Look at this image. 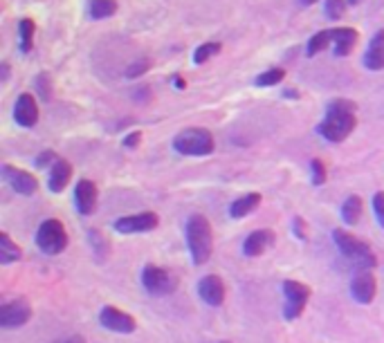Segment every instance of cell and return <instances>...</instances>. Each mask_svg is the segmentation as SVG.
<instances>
[{"label":"cell","mask_w":384,"mask_h":343,"mask_svg":"<svg viewBox=\"0 0 384 343\" xmlns=\"http://www.w3.org/2000/svg\"><path fill=\"white\" fill-rule=\"evenodd\" d=\"M358 123V114H355V103L349 99H333L326 106L324 119L317 123V135L324 137L331 144H342Z\"/></svg>","instance_id":"cell-1"},{"label":"cell","mask_w":384,"mask_h":343,"mask_svg":"<svg viewBox=\"0 0 384 343\" xmlns=\"http://www.w3.org/2000/svg\"><path fill=\"white\" fill-rule=\"evenodd\" d=\"M185 236H187V249L191 254V263L196 267L205 265L211 258V252H214V229H211V222L203 213L189 216V220L185 225Z\"/></svg>","instance_id":"cell-2"},{"label":"cell","mask_w":384,"mask_h":343,"mask_svg":"<svg viewBox=\"0 0 384 343\" xmlns=\"http://www.w3.org/2000/svg\"><path fill=\"white\" fill-rule=\"evenodd\" d=\"M333 243L344 258H347L351 265L358 267V272H364V270L371 272L373 267H378V256H376V252H373V247L355 234L347 231V229H335Z\"/></svg>","instance_id":"cell-3"},{"label":"cell","mask_w":384,"mask_h":343,"mask_svg":"<svg viewBox=\"0 0 384 343\" xmlns=\"http://www.w3.org/2000/svg\"><path fill=\"white\" fill-rule=\"evenodd\" d=\"M216 148L214 135L207 128H185L174 137V150L189 157H207Z\"/></svg>","instance_id":"cell-4"},{"label":"cell","mask_w":384,"mask_h":343,"mask_svg":"<svg viewBox=\"0 0 384 343\" xmlns=\"http://www.w3.org/2000/svg\"><path fill=\"white\" fill-rule=\"evenodd\" d=\"M36 247L45 256H59L68 247V231L59 218H47L36 229Z\"/></svg>","instance_id":"cell-5"},{"label":"cell","mask_w":384,"mask_h":343,"mask_svg":"<svg viewBox=\"0 0 384 343\" xmlns=\"http://www.w3.org/2000/svg\"><path fill=\"white\" fill-rule=\"evenodd\" d=\"M281 290H283V319L285 321L299 319L310 301V288L301 281L287 279L283 281Z\"/></svg>","instance_id":"cell-6"},{"label":"cell","mask_w":384,"mask_h":343,"mask_svg":"<svg viewBox=\"0 0 384 343\" xmlns=\"http://www.w3.org/2000/svg\"><path fill=\"white\" fill-rule=\"evenodd\" d=\"M142 285L153 297H169L178 290V279L165 267L149 263L142 270Z\"/></svg>","instance_id":"cell-7"},{"label":"cell","mask_w":384,"mask_h":343,"mask_svg":"<svg viewBox=\"0 0 384 343\" xmlns=\"http://www.w3.org/2000/svg\"><path fill=\"white\" fill-rule=\"evenodd\" d=\"M160 225L158 213L153 211H142V213H133V216H122L112 222V229L117 234H126V236H135V234H151L156 231Z\"/></svg>","instance_id":"cell-8"},{"label":"cell","mask_w":384,"mask_h":343,"mask_svg":"<svg viewBox=\"0 0 384 343\" xmlns=\"http://www.w3.org/2000/svg\"><path fill=\"white\" fill-rule=\"evenodd\" d=\"M32 319V305L27 299H12L0 305V328H21Z\"/></svg>","instance_id":"cell-9"},{"label":"cell","mask_w":384,"mask_h":343,"mask_svg":"<svg viewBox=\"0 0 384 343\" xmlns=\"http://www.w3.org/2000/svg\"><path fill=\"white\" fill-rule=\"evenodd\" d=\"M99 323H101V328L110 330V332H119V335H131V332L137 330V321L133 319L128 312H122L119 308H112V305L101 308Z\"/></svg>","instance_id":"cell-10"},{"label":"cell","mask_w":384,"mask_h":343,"mask_svg":"<svg viewBox=\"0 0 384 343\" xmlns=\"http://www.w3.org/2000/svg\"><path fill=\"white\" fill-rule=\"evenodd\" d=\"M0 173H3V179L12 186L18 195H25L30 197L38 191V179L30 173V170H23V168H16L12 164H3L0 168Z\"/></svg>","instance_id":"cell-11"},{"label":"cell","mask_w":384,"mask_h":343,"mask_svg":"<svg viewBox=\"0 0 384 343\" xmlns=\"http://www.w3.org/2000/svg\"><path fill=\"white\" fill-rule=\"evenodd\" d=\"M378 294V281L369 270L364 272H355L353 281H351V297L358 301L360 305H371L373 299Z\"/></svg>","instance_id":"cell-12"},{"label":"cell","mask_w":384,"mask_h":343,"mask_svg":"<svg viewBox=\"0 0 384 343\" xmlns=\"http://www.w3.org/2000/svg\"><path fill=\"white\" fill-rule=\"evenodd\" d=\"M198 297L209 308H220L225 303V283L216 274H207L198 281Z\"/></svg>","instance_id":"cell-13"},{"label":"cell","mask_w":384,"mask_h":343,"mask_svg":"<svg viewBox=\"0 0 384 343\" xmlns=\"http://www.w3.org/2000/svg\"><path fill=\"white\" fill-rule=\"evenodd\" d=\"M97 184L90 182V179H79L74 186V206L81 216H92L94 209H97Z\"/></svg>","instance_id":"cell-14"},{"label":"cell","mask_w":384,"mask_h":343,"mask_svg":"<svg viewBox=\"0 0 384 343\" xmlns=\"http://www.w3.org/2000/svg\"><path fill=\"white\" fill-rule=\"evenodd\" d=\"M274 243L276 234L272 229H256V231H252L243 240V254L247 258H256V256H263L267 249H272Z\"/></svg>","instance_id":"cell-15"},{"label":"cell","mask_w":384,"mask_h":343,"mask_svg":"<svg viewBox=\"0 0 384 343\" xmlns=\"http://www.w3.org/2000/svg\"><path fill=\"white\" fill-rule=\"evenodd\" d=\"M14 121L23 128H32L38 123V103L30 92L18 94L14 103Z\"/></svg>","instance_id":"cell-16"},{"label":"cell","mask_w":384,"mask_h":343,"mask_svg":"<svg viewBox=\"0 0 384 343\" xmlns=\"http://www.w3.org/2000/svg\"><path fill=\"white\" fill-rule=\"evenodd\" d=\"M72 179V164L68 159H56L54 164L50 166V177H47V188L52 193H61V191L70 184Z\"/></svg>","instance_id":"cell-17"},{"label":"cell","mask_w":384,"mask_h":343,"mask_svg":"<svg viewBox=\"0 0 384 343\" xmlns=\"http://www.w3.org/2000/svg\"><path fill=\"white\" fill-rule=\"evenodd\" d=\"M364 68L371 72L384 70V30H380L371 38L367 52H364Z\"/></svg>","instance_id":"cell-18"},{"label":"cell","mask_w":384,"mask_h":343,"mask_svg":"<svg viewBox=\"0 0 384 343\" xmlns=\"http://www.w3.org/2000/svg\"><path fill=\"white\" fill-rule=\"evenodd\" d=\"M261 193H256V191H252V193H245L241 197H236L232 204H229V218L232 220H243V218H247L249 213H254L258 204H261Z\"/></svg>","instance_id":"cell-19"},{"label":"cell","mask_w":384,"mask_h":343,"mask_svg":"<svg viewBox=\"0 0 384 343\" xmlns=\"http://www.w3.org/2000/svg\"><path fill=\"white\" fill-rule=\"evenodd\" d=\"M333 43H335V54L349 56L353 52L355 43H358V32H355L353 27H340V30H333Z\"/></svg>","instance_id":"cell-20"},{"label":"cell","mask_w":384,"mask_h":343,"mask_svg":"<svg viewBox=\"0 0 384 343\" xmlns=\"http://www.w3.org/2000/svg\"><path fill=\"white\" fill-rule=\"evenodd\" d=\"M340 216H342L344 225H349V227L358 225L362 218V200L358 195H349L340 209Z\"/></svg>","instance_id":"cell-21"},{"label":"cell","mask_w":384,"mask_h":343,"mask_svg":"<svg viewBox=\"0 0 384 343\" xmlns=\"http://www.w3.org/2000/svg\"><path fill=\"white\" fill-rule=\"evenodd\" d=\"M21 247H18L12 238H9V234H0V265H12L16 261H21Z\"/></svg>","instance_id":"cell-22"},{"label":"cell","mask_w":384,"mask_h":343,"mask_svg":"<svg viewBox=\"0 0 384 343\" xmlns=\"http://www.w3.org/2000/svg\"><path fill=\"white\" fill-rule=\"evenodd\" d=\"M88 243H90V249L94 254V258H97V263H103L106 258H108L110 245L103 238V234L99 231V229H90V231H88Z\"/></svg>","instance_id":"cell-23"},{"label":"cell","mask_w":384,"mask_h":343,"mask_svg":"<svg viewBox=\"0 0 384 343\" xmlns=\"http://www.w3.org/2000/svg\"><path fill=\"white\" fill-rule=\"evenodd\" d=\"M34 32H36V25L32 18H23L21 23H18V45H21V52L27 54L32 50L34 45Z\"/></svg>","instance_id":"cell-24"},{"label":"cell","mask_w":384,"mask_h":343,"mask_svg":"<svg viewBox=\"0 0 384 343\" xmlns=\"http://www.w3.org/2000/svg\"><path fill=\"white\" fill-rule=\"evenodd\" d=\"M333 41V30H324V32H317L315 36H310L308 45H306V56H317L322 50L328 47V43Z\"/></svg>","instance_id":"cell-25"},{"label":"cell","mask_w":384,"mask_h":343,"mask_svg":"<svg viewBox=\"0 0 384 343\" xmlns=\"http://www.w3.org/2000/svg\"><path fill=\"white\" fill-rule=\"evenodd\" d=\"M285 79V70L283 68H270L261 72L254 79V85L256 88H270V85H279L281 81Z\"/></svg>","instance_id":"cell-26"},{"label":"cell","mask_w":384,"mask_h":343,"mask_svg":"<svg viewBox=\"0 0 384 343\" xmlns=\"http://www.w3.org/2000/svg\"><path fill=\"white\" fill-rule=\"evenodd\" d=\"M115 12H117V3L115 0H92L90 3V18H94V21L108 18Z\"/></svg>","instance_id":"cell-27"},{"label":"cell","mask_w":384,"mask_h":343,"mask_svg":"<svg viewBox=\"0 0 384 343\" xmlns=\"http://www.w3.org/2000/svg\"><path fill=\"white\" fill-rule=\"evenodd\" d=\"M218 52H220V43H203L194 52V63L203 65V63H207L211 59V56H216Z\"/></svg>","instance_id":"cell-28"},{"label":"cell","mask_w":384,"mask_h":343,"mask_svg":"<svg viewBox=\"0 0 384 343\" xmlns=\"http://www.w3.org/2000/svg\"><path fill=\"white\" fill-rule=\"evenodd\" d=\"M324 9H326V14H328L331 21H340L344 12H347V0H326Z\"/></svg>","instance_id":"cell-29"},{"label":"cell","mask_w":384,"mask_h":343,"mask_svg":"<svg viewBox=\"0 0 384 343\" xmlns=\"http://www.w3.org/2000/svg\"><path fill=\"white\" fill-rule=\"evenodd\" d=\"M34 83H36L38 94H41V99H43V101L50 99V94H52V79H50V74L41 72V74H38L36 79H34Z\"/></svg>","instance_id":"cell-30"},{"label":"cell","mask_w":384,"mask_h":343,"mask_svg":"<svg viewBox=\"0 0 384 343\" xmlns=\"http://www.w3.org/2000/svg\"><path fill=\"white\" fill-rule=\"evenodd\" d=\"M151 70V61L149 59H137L135 63H131L126 68V76L128 79H137V76L147 74Z\"/></svg>","instance_id":"cell-31"},{"label":"cell","mask_w":384,"mask_h":343,"mask_svg":"<svg viewBox=\"0 0 384 343\" xmlns=\"http://www.w3.org/2000/svg\"><path fill=\"white\" fill-rule=\"evenodd\" d=\"M310 173H312V184L322 186L326 182V166L322 159H312L310 161Z\"/></svg>","instance_id":"cell-32"},{"label":"cell","mask_w":384,"mask_h":343,"mask_svg":"<svg viewBox=\"0 0 384 343\" xmlns=\"http://www.w3.org/2000/svg\"><path fill=\"white\" fill-rule=\"evenodd\" d=\"M371 204H373V213H376L378 225L384 229V191H378V193L373 195Z\"/></svg>","instance_id":"cell-33"},{"label":"cell","mask_w":384,"mask_h":343,"mask_svg":"<svg viewBox=\"0 0 384 343\" xmlns=\"http://www.w3.org/2000/svg\"><path fill=\"white\" fill-rule=\"evenodd\" d=\"M292 234L299 238V240H306V238H308V225H306L301 216L292 218Z\"/></svg>","instance_id":"cell-34"},{"label":"cell","mask_w":384,"mask_h":343,"mask_svg":"<svg viewBox=\"0 0 384 343\" xmlns=\"http://www.w3.org/2000/svg\"><path fill=\"white\" fill-rule=\"evenodd\" d=\"M56 159H59V157H56L52 150H43L41 155L34 159V164H36V168H45V166H52Z\"/></svg>","instance_id":"cell-35"},{"label":"cell","mask_w":384,"mask_h":343,"mask_svg":"<svg viewBox=\"0 0 384 343\" xmlns=\"http://www.w3.org/2000/svg\"><path fill=\"white\" fill-rule=\"evenodd\" d=\"M140 139H142V132L135 130V132H128V135L124 137L122 144L126 146V148H137V146H140Z\"/></svg>","instance_id":"cell-36"},{"label":"cell","mask_w":384,"mask_h":343,"mask_svg":"<svg viewBox=\"0 0 384 343\" xmlns=\"http://www.w3.org/2000/svg\"><path fill=\"white\" fill-rule=\"evenodd\" d=\"M54 343H85V339L81 335H72V337H63V339L54 341Z\"/></svg>","instance_id":"cell-37"},{"label":"cell","mask_w":384,"mask_h":343,"mask_svg":"<svg viewBox=\"0 0 384 343\" xmlns=\"http://www.w3.org/2000/svg\"><path fill=\"white\" fill-rule=\"evenodd\" d=\"M174 88H176V90H185V88H187L185 79H180V76H176V79H174Z\"/></svg>","instance_id":"cell-38"},{"label":"cell","mask_w":384,"mask_h":343,"mask_svg":"<svg viewBox=\"0 0 384 343\" xmlns=\"http://www.w3.org/2000/svg\"><path fill=\"white\" fill-rule=\"evenodd\" d=\"M299 3H301V5H315L317 0H299Z\"/></svg>","instance_id":"cell-39"},{"label":"cell","mask_w":384,"mask_h":343,"mask_svg":"<svg viewBox=\"0 0 384 343\" xmlns=\"http://www.w3.org/2000/svg\"><path fill=\"white\" fill-rule=\"evenodd\" d=\"M358 3H362V0H349V5H358Z\"/></svg>","instance_id":"cell-40"},{"label":"cell","mask_w":384,"mask_h":343,"mask_svg":"<svg viewBox=\"0 0 384 343\" xmlns=\"http://www.w3.org/2000/svg\"><path fill=\"white\" fill-rule=\"evenodd\" d=\"M218 343H229V341H218Z\"/></svg>","instance_id":"cell-41"}]
</instances>
